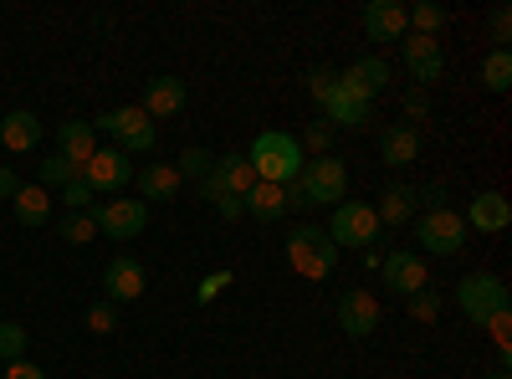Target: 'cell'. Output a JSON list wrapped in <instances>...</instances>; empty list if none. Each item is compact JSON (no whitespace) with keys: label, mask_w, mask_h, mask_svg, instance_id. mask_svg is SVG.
<instances>
[{"label":"cell","mask_w":512,"mask_h":379,"mask_svg":"<svg viewBox=\"0 0 512 379\" xmlns=\"http://www.w3.org/2000/svg\"><path fill=\"white\" fill-rule=\"evenodd\" d=\"M323 123H328V129H369V123H374V103L369 98H359L354 88H344V82H333V88L323 93Z\"/></svg>","instance_id":"obj_11"},{"label":"cell","mask_w":512,"mask_h":379,"mask_svg":"<svg viewBox=\"0 0 512 379\" xmlns=\"http://www.w3.org/2000/svg\"><path fill=\"white\" fill-rule=\"evenodd\" d=\"M77 175L93 185V195H118L123 185H134V159H128L123 149H98Z\"/></svg>","instance_id":"obj_12"},{"label":"cell","mask_w":512,"mask_h":379,"mask_svg":"<svg viewBox=\"0 0 512 379\" xmlns=\"http://www.w3.org/2000/svg\"><path fill=\"white\" fill-rule=\"evenodd\" d=\"M231 277H236L231 267H216V272H210V277H200V287H195V303H200V308H210V303H216L221 292L231 287Z\"/></svg>","instance_id":"obj_34"},{"label":"cell","mask_w":512,"mask_h":379,"mask_svg":"<svg viewBox=\"0 0 512 379\" xmlns=\"http://www.w3.org/2000/svg\"><path fill=\"white\" fill-rule=\"evenodd\" d=\"M425 113H431V93H425V88H410V93H405V118H410V129H415Z\"/></svg>","instance_id":"obj_40"},{"label":"cell","mask_w":512,"mask_h":379,"mask_svg":"<svg viewBox=\"0 0 512 379\" xmlns=\"http://www.w3.org/2000/svg\"><path fill=\"white\" fill-rule=\"evenodd\" d=\"M93 200H98V195H93V185L82 180V175H77L72 185H62V205H67V210H93Z\"/></svg>","instance_id":"obj_37"},{"label":"cell","mask_w":512,"mask_h":379,"mask_svg":"<svg viewBox=\"0 0 512 379\" xmlns=\"http://www.w3.org/2000/svg\"><path fill=\"white\" fill-rule=\"evenodd\" d=\"M103 287H108V303H139L144 298V287H149V272L139 257H113L108 272H103Z\"/></svg>","instance_id":"obj_15"},{"label":"cell","mask_w":512,"mask_h":379,"mask_svg":"<svg viewBox=\"0 0 512 379\" xmlns=\"http://www.w3.org/2000/svg\"><path fill=\"white\" fill-rule=\"evenodd\" d=\"M338 82H344V88H354L359 98H379V93H390V82H395V67L384 62V57H359L354 67H344L338 72Z\"/></svg>","instance_id":"obj_18"},{"label":"cell","mask_w":512,"mask_h":379,"mask_svg":"<svg viewBox=\"0 0 512 379\" xmlns=\"http://www.w3.org/2000/svg\"><path fill=\"white\" fill-rule=\"evenodd\" d=\"M338 328H344L349 339H369V333L379 328V303H374V292L349 287L344 298H338Z\"/></svg>","instance_id":"obj_17"},{"label":"cell","mask_w":512,"mask_h":379,"mask_svg":"<svg viewBox=\"0 0 512 379\" xmlns=\"http://www.w3.org/2000/svg\"><path fill=\"white\" fill-rule=\"evenodd\" d=\"M0 144H6L11 154H31L41 144V118L31 108H11L6 118H0Z\"/></svg>","instance_id":"obj_21"},{"label":"cell","mask_w":512,"mask_h":379,"mask_svg":"<svg viewBox=\"0 0 512 379\" xmlns=\"http://www.w3.org/2000/svg\"><path fill=\"white\" fill-rule=\"evenodd\" d=\"M113 328H118V308H113L108 298H98V303L88 308V333H98V339H108Z\"/></svg>","instance_id":"obj_36"},{"label":"cell","mask_w":512,"mask_h":379,"mask_svg":"<svg viewBox=\"0 0 512 379\" xmlns=\"http://www.w3.org/2000/svg\"><path fill=\"white\" fill-rule=\"evenodd\" d=\"M405 11H410V31H415V36H441L446 6H436V0H420V6H405Z\"/></svg>","instance_id":"obj_29"},{"label":"cell","mask_w":512,"mask_h":379,"mask_svg":"<svg viewBox=\"0 0 512 379\" xmlns=\"http://www.w3.org/2000/svg\"><path fill=\"white\" fill-rule=\"evenodd\" d=\"M210 205H216L221 221H241V216H246V205H241L236 195H221V200H210Z\"/></svg>","instance_id":"obj_41"},{"label":"cell","mask_w":512,"mask_h":379,"mask_svg":"<svg viewBox=\"0 0 512 379\" xmlns=\"http://www.w3.org/2000/svg\"><path fill=\"white\" fill-rule=\"evenodd\" d=\"M57 236H62L67 246H88V241L98 236V226H93L88 210H67V216L57 221Z\"/></svg>","instance_id":"obj_28"},{"label":"cell","mask_w":512,"mask_h":379,"mask_svg":"<svg viewBox=\"0 0 512 379\" xmlns=\"http://www.w3.org/2000/svg\"><path fill=\"white\" fill-rule=\"evenodd\" d=\"M185 103H190V88L175 77V72H164V77H149L144 82V113L149 118H175V113H185Z\"/></svg>","instance_id":"obj_19"},{"label":"cell","mask_w":512,"mask_h":379,"mask_svg":"<svg viewBox=\"0 0 512 379\" xmlns=\"http://www.w3.org/2000/svg\"><path fill=\"white\" fill-rule=\"evenodd\" d=\"M16 190H21L16 170H11V164H0V200H16Z\"/></svg>","instance_id":"obj_45"},{"label":"cell","mask_w":512,"mask_h":379,"mask_svg":"<svg viewBox=\"0 0 512 379\" xmlns=\"http://www.w3.org/2000/svg\"><path fill=\"white\" fill-rule=\"evenodd\" d=\"M287 267L303 277V282H328L333 277V267H338V246L328 241V231L323 226H313V221H303V226H292L287 231Z\"/></svg>","instance_id":"obj_2"},{"label":"cell","mask_w":512,"mask_h":379,"mask_svg":"<svg viewBox=\"0 0 512 379\" xmlns=\"http://www.w3.org/2000/svg\"><path fill=\"white\" fill-rule=\"evenodd\" d=\"M297 185H303V195H308V205L318 210V205H344L349 200V164L338 159V154H323V159H308L303 164V175H297Z\"/></svg>","instance_id":"obj_5"},{"label":"cell","mask_w":512,"mask_h":379,"mask_svg":"<svg viewBox=\"0 0 512 379\" xmlns=\"http://www.w3.org/2000/svg\"><path fill=\"white\" fill-rule=\"evenodd\" d=\"M6 379H47V369H36L31 359H11L6 364Z\"/></svg>","instance_id":"obj_42"},{"label":"cell","mask_w":512,"mask_h":379,"mask_svg":"<svg viewBox=\"0 0 512 379\" xmlns=\"http://www.w3.org/2000/svg\"><path fill=\"white\" fill-rule=\"evenodd\" d=\"M415 154H420V134L410 129V123H390V129L379 134V164L405 170V164H415Z\"/></svg>","instance_id":"obj_22"},{"label":"cell","mask_w":512,"mask_h":379,"mask_svg":"<svg viewBox=\"0 0 512 379\" xmlns=\"http://www.w3.org/2000/svg\"><path fill=\"white\" fill-rule=\"evenodd\" d=\"M57 154L72 164V170H82L93 154H98V129H93V118H67L62 129H57Z\"/></svg>","instance_id":"obj_20"},{"label":"cell","mask_w":512,"mask_h":379,"mask_svg":"<svg viewBox=\"0 0 512 379\" xmlns=\"http://www.w3.org/2000/svg\"><path fill=\"white\" fill-rule=\"evenodd\" d=\"M487 379H507V369H492V374H487Z\"/></svg>","instance_id":"obj_46"},{"label":"cell","mask_w":512,"mask_h":379,"mask_svg":"<svg viewBox=\"0 0 512 379\" xmlns=\"http://www.w3.org/2000/svg\"><path fill=\"white\" fill-rule=\"evenodd\" d=\"M241 205H246V216H251V221H267V226L287 216V195H282V185H262V180L246 190Z\"/></svg>","instance_id":"obj_25"},{"label":"cell","mask_w":512,"mask_h":379,"mask_svg":"<svg viewBox=\"0 0 512 379\" xmlns=\"http://www.w3.org/2000/svg\"><path fill=\"white\" fill-rule=\"evenodd\" d=\"M379 277H384V287H395L400 298H410V292H420V287H431L425 257H420V251H400V246L379 262Z\"/></svg>","instance_id":"obj_13"},{"label":"cell","mask_w":512,"mask_h":379,"mask_svg":"<svg viewBox=\"0 0 512 379\" xmlns=\"http://www.w3.org/2000/svg\"><path fill=\"white\" fill-rule=\"evenodd\" d=\"M88 216H93L98 236H108V241H134L149 231V205L128 200V195H113V205H93Z\"/></svg>","instance_id":"obj_8"},{"label":"cell","mask_w":512,"mask_h":379,"mask_svg":"<svg viewBox=\"0 0 512 379\" xmlns=\"http://www.w3.org/2000/svg\"><path fill=\"white\" fill-rule=\"evenodd\" d=\"M246 164L256 170V180L262 185H292L297 175H303V144H297V134H282V129H267V134H256L251 149H246Z\"/></svg>","instance_id":"obj_1"},{"label":"cell","mask_w":512,"mask_h":379,"mask_svg":"<svg viewBox=\"0 0 512 379\" xmlns=\"http://www.w3.org/2000/svg\"><path fill=\"white\" fill-rule=\"evenodd\" d=\"M134 185L144 190V205L154 200V205H164V200H175L180 195V170L175 164H144V170H134Z\"/></svg>","instance_id":"obj_23"},{"label":"cell","mask_w":512,"mask_h":379,"mask_svg":"<svg viewBox=\"0 0 512 379\" xmlns=\"http://www.w3.org/2000/svg\"><path fill=\"white\" fill-rule=\"evenodd\" d=\"M456 308L466 313V323L482 328L487 318H497V313L512 308V292H507V282L497 272H472V277L456 282Z\"/></svg>","instance_id":"obj_3"},{"label":"cell","mask_w":512,"mask_h":379,"mask_svg":"<svg viewBox=\"0 0 512 379\" xmlns=\"http://www.w3.org/2000/svg\"><path fill=\"white\" fill-rule=\"evenodd\" d=\"M415 195H420L425 205H431V210H446V200H451V190H446L441 180H436V185H425V190H415Z\"/></svg>","instance_id":"obj_43"},{"label":"cell","mask_w":512,"mask_h":379,"mask_svg":"<svg viewBox=\"0 0 512 379\" xmlns=\"http://www.w3.org/2000/svg\"><path fill=\"white\" fill-rule=\"evenodd\" d=\"M487 31H492L497 47H507V41H512V11H507V6H497V11L487 16Z\"/></svg>","instance_id":"obj_39"},{"label":"cell","mask_w":512,"mask_h":379,"mask_svg":"<svg viewBox=\"0 0 512 379\" xmlns=\"http://www.w3.org/2000/svg\"><path fill=\"white\" fill-rule=\"evenodd\" d=\"M328 241L344 251V246H354V251H364V246H374V236H379V216H374V205L369 200H344V205H333V216H328Z\"/></svg>","instance_id":"obj_7"},{"label":"cell","mask_w":512,"mask_h":379,"mask_svg":"<svg viewBox=\"0 0 512 379\" xmlns=\"http://www.w3.org/2000/svg\"><path fill=\"white\" fill-rule=\"evenodd\" d=\"M405 313H410L415 323H436V318H441V292H436V287L410 292V298H405Z\"/></svg>","instance_id":"obj_30"},{"label":"cell","mask_w":512,"mask_h":379,"mask_svg":"<svg viewBox=\"0 0 512 379\" xmlns=\"http://www.w3.org/2000/svg\"><path fill=\"white\" fill-rule=\"evenodd\" d=\"M482 88H487V93H507V88H512V52H507V47H492V52L482 57Z\"/></svg>","instance_id":"obj_27"},{"label":"cell","mask_w":512,"mask_h":379,"mask_svg":"<svg viewBox=\"0 0 512 379\" xmlns=\"http://www.w3.org/2000/svg\"><path fill=\"white\" fill-rule=\"evenodd\" d=\"M400 62H405V72H410V82L415 88H425L431 93L436 82H441V72H446V52H441V36H405L400 41Z\"/></svg>","instance_id":"obj_9"},{"label":"cell","mask_w":512,"mask_h":379,"mask_svg":"<svg viewBox=\"0 0 512 379\" xmlns=\"http://www.w3.org/2000/svg\"><path fill=\"white\" fill-rule=\"evenodd\" d=\"M256 185V170L246 164V154H221L216 164H210V175L200 180V195L205 200H221V195H236V200H246V190Z\"/></svg>","instance_id":"obj_10"},{"label":"cell","mask_w":512,"mask_h":379,"mask_svg":"<svg viewBox=\"0 0 512 379\" xmlns=\"http://www.w3.org/2000/svg\"><path fill=\"white\" fill-rule=\"evenodd\" d=\"M210 164H216V154H210V149H185L180 159H175V170H180V180H205L210 175Z\"/></svg>","instance_id":"obj_31"},{"label":"cell","mask_w":512,"mask_h":379,"mask_svg":"<svg viewBox=\"0 0 512 379\" xmlns=\"http://www.w3.org/2000/svg\"><path fill=\"white\" fill-rule=\"evenodd\" d=\"M93 129L98 134H113V149H123L128 159L134 154H149L159 144V129H154V118L134 103V108H113V113H98L93 118Z\"/></svg>","instance_id":"obj_4"},{"label":"cell","mask_w":512,"mask_h":379,"mask_svg":"<svg viewBox=\"0 0 512 379\" xmlns=\"http://www.w3.org/2000/svg\"><path fill=\"white\" fill-rule=\"evenodd\" d=\"M359 21H364L369 41H405L410 36V11L400 6V0H369Z\"/></svg>","instance_id":"obj_16"},{"label":"cell","mask_w":512,"mask_h":379,"mask_svg":"<svg viewBox=\"0 0 512 379\" xmlns=\"http://www.w3.org/2000/svg\"><path fill=\"white\" fill-rule=\"evenodd\" d=\"M11 210H16V221H21L26 231H36V226L52 221V195L41 190V185H21L16 200H11Z\"/></svg>","instance_id":"obj_26"},{"label":"cell","mask_w":512,"mask_h":379,"mask_svg":"<svg viewBox=\"0 0 512 379\" xmlns=\"http://www.w3.org/2000/svg\"><path fill=\"white\" fill-rule=\"evenodd\" d=\"M338 82V67H308V93H313V103H323V93Z\"/></svg>","instance_id":"obj_38"},{"label":"cell","mask_w":512,"mask_h":379,"mask_svg":"<svg viewBox=\"0 0 512 379\" xmlns=\"http://www.w3.org/2000/svg\"><path fill=\"white\" fill-rule=\"evenodd\" d=\"M11 359H26V328L21 323H0V364H11Z\"/></svg>","instance_id":"obj_33"},{"label":"cell","mask_w":512,"mask_h":379,"mask_svg":"<svg viewBox=\"0 0 512 379\" xmlns=\"http://www.w3.org/2000/svg\"><path fill=\"white\" fill-rule=\"evenodd\" d=\"M282 195H287V210H297V216H308V210H313V205H308V195H303V185H297V180H292V185H282Z\"/></svg>","instance_id":"obj_44"},{"label":"cell","mask_w":512,"mask_h":379,"mask_svg":"<svg viewBox=\"0 0 512 379\" xmlns=\"http://www.w3.org/2000/svg\"><path fill=\"white\" fill-rule=\"evenodd\" d=\"M461 221H466V231L497 236V231H507V226H512V200H507L502 190H477Z\"/></svg>","instance_id":"obj_14"},{"label":"cell","mask_w":512,"mask_h":379,"mask_svg":"<svg viewBox=\"0 0 512 379\" xmlns=\"http://www.w3.org/2000/svg\"><path fill=\"white\" fill-rule=\"evenodd\" d=\"M297 144H303L308 159H323V154H333V129L328 123H308V129L297 134Z\"/></svg>","instance_id":"obj_32"},{"label":"cell","mask_w":512,"mask_h":379,"mask_svg":"<svg viewBox=\"0 0 512 379\" xmlns=\"http://www.w3.org/2000/svg\"><path fill=\"white\" fill-rule=\"evenodd\" d=\"M77 180V170H72V164L62 159V154H47V159H41V190H47V185H72Z\"/></svg>","instance_id":"obj_35"},{"label":"cell","mask_w":512,"mask_h":379,"mask_svg":"<svg viewBox=\"0 0 512 379\" xmlns=\"http://www.w3.org/2000/svg\"><path fill=\"white\" fill-rule=\"evenodd\" d=\"M415 246H425L431 257L451 262L461 257V246H466V221H461V210H425V216H415Z\"/></svg>","instance_id":"obj_6"},{"label":"cell","mask_w":512,"mask_h":379,"mask_svg":"<svg viewBox=\"0 0 512 379\" xmlns=\"http://www.w3.org/2000/svg\"><path fill=\"white\" fill-rule=\"evenodd\" d=\"M415 205H420L415 185L395 180L390 190L379 195V205H374V216H379V226H405V221H415Z\"/></svg>","instance_id":"obj_24"}]
</instances>
